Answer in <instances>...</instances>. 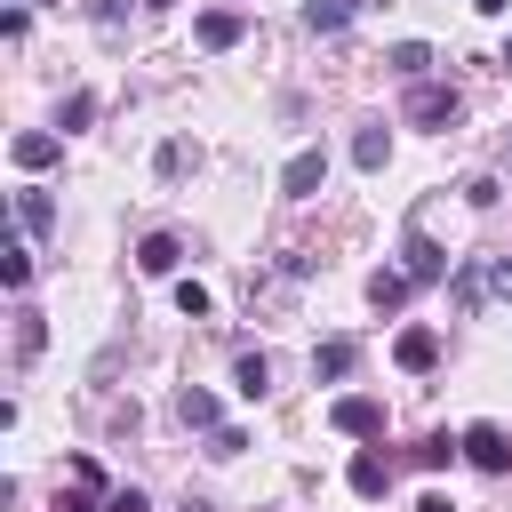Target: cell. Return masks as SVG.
I'll return each instance as SVG.
<instances>
[{
    "label": "cell",
    "instance_id": "1",
    "mask_svg": "<svg viewBox=\"0 0 512 512\" xmlns=\"http://www.w3.org/2000/svg\"><path fill=\"white\" fill-rule=\"evenodd\" d=\"M328 424H336L344 440H384V400H368V392H344V400L328 408Z\"/></svg>",
    "mask_w": 512,
    "mask_h": 512
},
{
    "label": "cell",
    "instance_id": "2",
    "mask_svg": "<svg viewBox=\"0 0 512 512\" xmlns=\"http://www.w3.org/2000/svg\"><path fill=\"white\" fill-rule=\"evenodd\" d=\"M408 120H416V128H448V120H456V88H440V80H408Z\"/></svg>",
    "mask_w": 512,
    "mask_h": 512
},
{
    "label": "cell",
    "instance_id": "3",
    "mask_svg": "<svg viewBox=\"0 0 512 512\" xmlns=\"http://www.w3.org/2000/svg\"><path fill=\"white\" fill-rule=\"evenodd\" d=\"M320 184H328V152H320V144H304V152L280 168V192H288V200H312Z\"/></svg>",
    "mask_w": 512,
    "mask_h": 512
},
{
    "label": "cell",
    "instance_id": "4",
    "mask_svg": "<svg viewBox=\"0 0 512 512\" xmlns=\"http://www.w3.org/2000/svg\"><path fill=\"white\" fill-rule=\"evenodd\" d=\"M464 456H472L480 472H512V440H504V424H464Z\"/></svg>",
    "mask_w": 512,
    "mask_h": 512
},
{
    "label": "cell",
    "instance_id": "5",
    "mask_svg": "<svg viewBox=\"0 0 512 512\" xmlns=\"http://www.w3.org/2000/svg\"><path fill=\"white\" fill-rule=\"evenodd\" d=\"M240 32H248V16H240V8H200V24H192V40H200V48H232Z\"/></svg>",
    "mask_w": 512,
    "mask_h": 512
},
{
    "label": "cell",
    "instance_id": "6",
    "mask_svg": "<svg viewBox=\"0 0 512 512\" xmlns=\"http://www.w3.org/2000/svg\"><path fill=\"white\" fill-rule=\"evenodd\" d=\"M392 360H400L408 376H424V368L440 360V328H400V344H392Z\"/></svg>",
    "mask_w": 512,
    "mask_h": 512
},
{
    "label": "cell",
    "instance_id": "7",
    "mask_svg": "<svg viewBox=\"0 0 512 512\" xmlns=\"http://www.w3.org/2000/svg\"><path fill=\"white\" fill-rule=\"evenodd\" d=\"M136 264H144L152 280L176 272V264H184V240H176V232H144V240H136Z\"/></svg>",
    "mask_w": 512,
    "mask_h": 512
},
{
    "label": "cell",
    "instance_id": "8",
    "mask_svg": "<svg viewBox=\"0 0 512 512\" xmlns=\"http://www.w3.org/2000/svg\"><path fill=\"white\" fill-rule=\"evenodd\" d=\"M400 272H408V280L424 288V280H440V272H448V256H440V248H432L424 232H408V248H400Z\"/></svg>",
    "mask_w": 512,
    "mask_h": 512
},
{
    "label": "cell",
    "instance_id": "9",
    "mask_svg": "<svg viewBox=\"0 0 512 512\" xmlns=\"http://www.w3.org/2000/svg\"><path fill=\"white\" fill-rule=\"evenodd\" d=\"M352 360H360V344H352V336H328V344L312 352V376H320V384H344Z\"/></svg>",
    "mask_w": 512,
    "mask_h": 512
},
{
    "label": "cell",
    "instance_id": "10",
    "mask_svg": "<svg viewBox=\"0 0 512 512\" xmlns=\"http://www.w3.org/2000/svg\"><path fill=\"white\" fill-rule=\"evenodd\" d=\"M232 392H240V400H264V392H272V360H264V352H240V360H232Z\"/></svg>",
    "mask_w": 512,
    "mask_h": 512
},
{
    "label": "cell",
    "instance_id": "11",
    "mask_svg": "<svg viewBox=\"0 0 512 512\" xmlns=\"http://www.w3.org/2000/svg\"><path fill=\"white\" fill-rule=\"evenodd\" d=\"M344 480H352V496H384V488H392V464H384V456H376V448H360V456H352V472H344Z\"/></svg>",
    "mask_w": 512,
    "mask_h": 512
},
{
    "label": "cell",
    "instance_id": "12",
    "mask_svg": "<svg viewBox=\"0 0 512 512\" xmlns=\"http://www.w3.org/2000/svg\"><path fill=\"white\" fill-rule=\"evenodd\" d=\"M8 152H16V168H48V160L64 152V136H48V128H24V136H16Z\"/></svg>",
    "mask_w": 512,
    "mask_h": 512
},
{
    "label": "cell",
    "instance_id": "13",
    "mask_svg": "<svg viewBox=\"0 0 512 512\" xmlns=\"http://www.w3.org/2000/svg\"><path fill=\"white\" fill-rule=\"evenodd\" d=\"M176 416H184L192 432H216V424H224V416H216V392H200V384H184V392H176Z\"/></svg>",
    "mask_w": 512,
    "mask_h": 512
},
{
    "label": "cell",
    "instance_id": "14",
    "mask_svg": "<svg viewBox=\"0 0 512 512\" xmlns=\"http://www.w3.org/2000/svg\"><path fill=\"white\" fill-rule=\"evenodd\" d=\"M408 296H416V280H408V272H376V280H368V304H376V312H400Z\"/></svg>",
    "mask_w": 512,
    "mask_h": 512
},
{
    "label": "cell",
    "instance_id": "15",
    "mask_svg": "<svg viewBox=\"0 0 512 512\" xmlns=\"http://www.w3.org/2000/svg\"><path fill=\"white\" fill-rule=\"evenodd\" d=\"M40 344H48V320H40V312H16V368H32Z\"/></svg>",
    "mask_w": 512,
    "mask_h": 512
},
{
    "label": "cell",
    "instance_id": "16",
    "mask_svg": "<svg viewBox=\"0 0 512 512\" xmlns=\"http://www.w3.org/2000/svg\"><path fill=\"white\" fill-rule=\"evenodd\" d=\"M16 224H24V232H48V224H56V200H48V192H16Z\"/></svg>",
    "mask_w": 512,
    "mask_h": 512
},
{
    "label": "cell",
    "instance_id": "17",
    "mask_svg": "<svg viewBox=\"0 0 512 512\" xmlns=\"http://www.w3.org/2000/svg\"><path fill=\"white\" fill-rule=\"evenodd\" d=\"M304 24L312 32H344L352 24V0H304Z\"/></svg>",
    "mask_w": 512,
    "mask_h": 512
},
{
    "label": "cell",
    "instance_id": "18",
    "mask_svg": "<svg viewBox=\"0 0 512 512\" xmlns=\"http://www.w3.org/2000/svg\"><path fill=\"white\" fill-rule=\"evenodd\" d=\"M384 64H392L400 80H424V64H432V48H424V40H400V48L384 56Z\"/></svg>",
    "mask_w": 512,
    "mask_h": 512
},
{
    "label": "cell",
    "instance_id": "19",
    "mask_svg": "<svg viewBox=\"0 0 512 512\" xmlns=\"http://www.w3.org/2000/svg\"><path fill=\"white\" fill-rule=\"evenodd\" d=\"M352 160H360V168H384V160H392V136H384V128H360V136H352Z\"/></svg>",
    "mask_w": 512,
    "mask_h": 512
},
{
    "label": "cell",
    "instance_id": "20",
    "mask_svg": "<svg viewBox=\"0 0 512 512\" xmlns=\"http://www.w3.org/2000/svg\"><path fill=\"white\" fill-rule=\"evenodd\" d=\"M456 304H464V312L488 304V264H464V272H456Z\"/></svg>",
    "mask_w": 512,
    "mask_h": 512
},
{
    "label": "cell",
    "instance_id": "21",
    "mask_svg": "<svg viewBox=\"0 0 512 512\" xmlns=\"http://www.w3.org/2000/svg\"><path fill=\"white\" fill-rule=\"evenodd\" d=\"M456 456H464V432H456V440H448V432H432V440L416 448V464H424V472H440V464H456Z\"/></svg>",
    "mask_w": 512,
    "mask_h": 512
},
{
    "label": "cell",
    "instance_id": "22",
    "mask_svg": "<svg viewBox=\"0 0 512 512\" xmlns=\"http://www.w3.org/2000/svg\"><path fill=\"white\" fill-rule=\"evenodd\" d=\"M0 280H8V288H24V280H32V248H24V240H8V248H0Z\"/></svg>",
    "mask_w": 512,
    "mask_h": 512
},
{
    "label": "cell",
    "instance_id": "23",
    "mask_svg": "<svg viewBox=\"0 0 512 512\" xmlns=\"http://www.w3.org/2000/svg\"><path fill=\"white\" fill-rule=\"evenodd\" d=\"M176 312H184V320H208V288H200V280H176Z\"/></svg>",
    "mask_w": 512,
    "mask_h": 512
},
{
    "label": "cell",
    "instance_id": "24",
    "mask_svg": "<svg viewBox=\"0 0 512 512\" xmlns=\"http://www.w3.org/2000/svg\"><path fill=\"white\" fill-rule=\"evenodd\" d=\"M88 120H96V96H88V88H80V96H72V104H64V120H56V128H64V136H72V128H88Z\"/></svg>",
    "mask_w": 512,
    "mask_h": 512
},
{
    "label": "cell",
    "instance_id": "25",
    "mask_svg": "<svg viewBox=\"0 0 512 512\" xmlns=\"http://www.w3.org/2000/svg\"><path fill=\"white\" fill-rule=\"evenodd\" d=\"M240 448H248L240 424H216V432H208V456H240Z\"/></svg>",
    "mask_w": 512,
    "mask_h": 512
},
{
    "label": "cell",
    "instance_id": "26",
    "mask_svg": "<svg viewBox=\"0 0 512 512\" xmlns=\"http://www.w3.org/2000/svg\"><path fill=\"white\" fill-rule=\"evenodd\" d=\"M104 512H152V504H144L136 488H112V504H104Z\"/></svg>",
    "mask_w": 512,
    "mask_h": 512
},
{
    "label": "cell",
    "instance_id": "27",
    "mask_svg": "<svg viewBox=\"0 0 512 512\" xmlns=\"http://www.w3.org/2000/svg\"><path fill=\"white\" fill-rule=\"evenodd\" d=\"M56 512H96V504H88V488H72V496H56Z\"/></svg>",
    "mask_w": 512,
    "mask_h": 512
},
{
    "label": "cell",
    "instance_id": "28",
    "mask_svg": "<svg viewBox=\"0 0 512 512\" xmlns=\"http://www.w3.org/2000/svg\"><path fill=\"white\" fill-rule=\"evenodd\" d=\"M416 512H456V504L448 496H416Z\"/></svg>",
    "mask_w": 512,
    "mask_h": 512
},
{
    "label": "cell",
    "instance_id": "29",
    "mask_svg": "<svg viewBox=\"0 0 512 512\" xmlns=\"http://www.w3.org/2000/svg\"><path fill=\"white\" fill-rule=\"evenodd\" d=\"M472 8H480V16H504V8H512V0H472Z\"/></svg>",
    "mask_w": 512,
    "mask_h": 512
},
{
    "label": "cell",
    "instance_id": "30",
    "mask_svg": "<svg viewBox=\"0 0 512 512\" xmlns=\"http://www.w3.org/2000/svg\"><path fill=\"white\" fill-rule=\"evenodd\" d=\"M504 64H512V40H504Z\"/></svg>",
    "mask_w": 512,
    "mask_h": 512
}]
</instances>
